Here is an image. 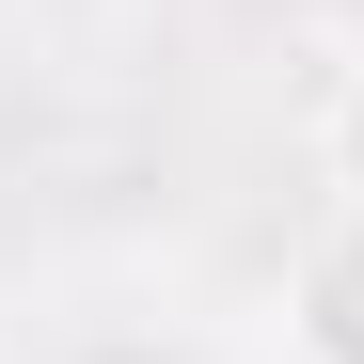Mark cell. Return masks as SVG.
I'll return each instance as SVG.
<instances>
[{"instance_id":"cell-1","label":"cell","mask_w":364,"mask_h":364,"mask_svg":"<svg viewBox=\"0 0 364 364\" xmlns=\"http://www.w3.org/2000/svg\"><path fill=\"white\" fill-rule=\"evenodd\" d=\"M285 333L301 364H364V206H333V237L285 269Z\"/></svg>"},{"instance_id":"cell-2","label":"cell","mask_w":364,"mask_h":364,"mask_svg":"<svg viewBox=\"0 0 364 364\" xmlns=\"http://www.w3.org/2000/svg\"><path fill=\"white\" fill-rule=\"evenodd\" d=\"M317 174H333V206H364V64L317 80Z\"/></svg>"},{"instance_id":"cell-3","label":"cell","mask_w":364,"mask_h":364,"mask_svg":"<svg viewBox=\"0 0 364 364\" xmlns=\"http://www.w3.org/2000/svg\"><path fill=\"white\" fill-rule=\"evenodd\" d=\"M301 32H317L333 64H364V0H301Z\"/></svg>"}]
</instances>
